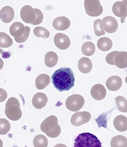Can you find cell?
Returning <instances> with one entry per match:
<instances>
[{"label": "cell", "mask_w": 127, "mask_h": 147, "mask_svg": "<svg viewBox=\"0 0 127 147\" xmlns=\"http://www.w3.org/2000/svg\"><path fill=\"white\" fill-rule=\"evenodd\" d=\"M52 80L55 88L61 92L69 91L75 85L74 74L69 67H62L56 70L52 76Z\"/></svg>", "instance_id": "6da1fadb"}, {"label": "cell", "mask_w": 127, "mask_h": 147, "mask_svg": "<svg viewBox=\"0 0 127 147\" xmlns=\"http://www.w3.org/2000/svg\"><path fill=\"white\" fill-rule=\"evenodd\" d=\"M5 113L6 116L11 121H18L22 116L19 100L15 97H11L6 103Z\"/></svg>", "instance_id": "7a4b0ae2"}, {"label": "cell", "mask_w": 127, "mask_h": 147, "mask_svg": "<svg viewBox=\"0 0 127 147\" xmlns=\"http://www.w3.org/2000/svg\"><path fill=\"white\" fill-rule=\"evenodd\" d=\"M74 147H102L97 137L90 133H83L77 137Z\"/></svg>", "instance_id": "3957f363"}, {"label": "cell", "mask_w": 127, "mask_h": 147, "mask_svg": "<svg viewBox=\"0 0 127 147\" xmlns=\"http://www.w3.org/2000/svg\"><path fill=\"white\" fill-rule=\"evenodd\" d=\"M84 6L86 13L91 17H98L103 12V7L99 0H86Z\"/></svg>", "instance_id": "277c9868"}, {"label": "cell", "mask_w": 127, "mask_h": 147, "mask_svg": "<svg viewBox=\"0 0 127 147\" xmlns=\"http://www.w3.org/2000/svg\"><path fill=\"white\" fill-rule=\"evenodd\" d=\"M84 99L82 95L73 94L68 97L66 101V106L68 109L73 112L78 111L84 104Z\"/></svg>", "instance_id": "5b68a950"}, {"label": "cell", "mask_w": 127, "mask_h": 147, "mask_svg": "<svg viewBox=\"0 0 127 147\" xmlns=\"http://www.w3.org/2000/svg\"><path fill=\"white\" fill-rule=\"evenodd\" d=\"M91 114L87 111L79 112L73 114L71 122L72 124L75 126H80L88 122L91 119Z\"/></svg>", "instance_id": "8992f818"}, {"label": "cell", "mask_w": 127, "mask_h": 147, "mask_svg": "<svg viewBox=\"0 0 127 147\" xmlns=\"http://www.w3.org/2000/svg\"><path fill=\"white\" fill-rule=\"evenodd\" d=\"M127 1H117L114 3L112 7V11L115 15L121 18L122 23H124L127 17Z\"/></svg>", "instance_id": "52a82bcc"}, {"label": "cell", "mask_w": 127, "mask_h": 147, "mask_svg": "<svg viewBox=\"0 0 127 147\" xmlns=\"http://www.w3.org/2000/svg\"><path fill=\"white\" fill-rule=\"evenodd\" d=\"M20 13L22 20L27 24H32L36 17L35 9L29 5L23 6L21 9Z\"/></svg>", "instance_id": "ba28073f"}, {"label": "cell", "mask_w": 127, "mask_h": 147, "mask_svg": "<svg viewBox=\"0 0 127 147\" xmlns=\"http://www.w3.org/2000/svg\"><path fill=\"white\" fill-rule=\"evenodd\" d=\"M58 125V119L55 115H51L46 118L41 123L40 129L47 134L56 128Z\"/></svg>", "instance_id": "9c48e42d"}, {"label": "cell", "mask_w": 127, "mask_h": 147, "mask_svg": "<svg viewBox=\"0 0 127 147\" xmlns=\"http://www.w3.org/2000/svg\"><path fill=\"white\" fill-rule=\"evenodd\" d=\"M101 25L103 30L110 34L114 33L118 29L117 21L111 16H107L104 18L101 22Z\"/></svg>", "instance_id": "30bf717a"}, {"label": "cell", "mask_w": 127, "mask_h": 147, "mask_svg": "<svg viewBox=\"0 0 127 147\" xmlns=\"http://www.w3.org/2000/svg\"><path fill=\"white\" fill-rule=\"evenodd\" d=\"M54 41L55 45L61 50L67 49L71 45V40L68 36L62 33H58L55 36Z\"/></svg>", "instance_id": "8fae6325"}, {"label": "cell", "mask_w": 127, "mask_h": 147, "mask_svg": "<svg viewBox=\"0 0 127 147\" xmlns=\"http://www.w3.org/2000/svg\"><path fill=\"white\" fill-rule=\"evenodd\" d=\"M90 94L95 100H102L106 95V90L103 85L97 84L92 87Z\"/></svg>", "instance_id": "7c38bea8"}, {"label": "cell", "mask_w": 127, "mask_h": 147, "mask_svg": "<svg viewBox=\"0 0 127 147\" xmlns=\"http://www.w3.org/2000/svg\"><path fill=\"white\" fill-rule=\"evenodd\" d=\"M71 26V21L66 17L56 18L53 22V28L58 30H64L69 28Z\"/></svg>", "instance_id": "4fadbf2b"}, {"label": "cell", "mask_w": 127, "mask_h": 147, "mask_svg": "<svg viewBox=\"0 0 127 147\" xmlns=\"http://www.w3.org/2000/svg\"><path fill=\"white\" fill-rule=\"evenodd\" d=\"M48 102V97L43 93L39 92L34 95L32 99V105L37 109L44 107Z\"/></svg>", "instance_id": "5bb4252c"}, {"label": "cell", "mask_w": 127, "mask_h": 147, "mask_svg": "<svg viewBox=\"0 0 127 147\" xmlns=\"http://www.w3.org/2000/svg\"><path fill=\"white\" fill-rule=\"evenodd\" d=\"M15 17V11L10 6H5L0 11V19L3 22L9 23L13 20Z\"/></svg>", "instance_id": "9a60e30c"}, {"label": "cell", "mask_w": 127, "mask_h": 147, "mask_svg": "<svg viewBox=\"0 0 127 147\" xmlns=\"http://www.w3.org/2000/svg\"><path fill=\"white\" fill-rule=\"evenodd\" d=\"M106 85L109 90L117 91L121 87L122 80L121 78L118 76H112L107 79Z\"/></svg>", "instance_id": "2e32d148"}, {"label": "cell", "mask_w": 127, "mask_h": 147, "mask_svg": "<svg viewBox=\"0 0 127 147\" xmlns=\"http://www.w3.org/2000/svg\"><path fill=\"white\" fill-rule=\"evenodd\" d=\"M78 68L82 74H88L92 69V63L88 57H82L78 62Z\"/></svg>", "instance_id": "e0dca14e"}, {"label": "cell", "mask_w": 127, "mask_h": 147, "mask_svg": "<svg viewBox=\"0 0 127 147\" xmlns=\"http://www.w3.org/2000/svg\"><path fill=\"white\" fill-rule=\"evenodd\" d=\"M25 26L21 22H15L10 26L9 32L15 38H19L24 34Z\"/></svg>", "instance_id": "ac0fdd59"}, {"label": "cell", "mask_w": 127, "mask_h": 147, "mask_svg": "<svg viewBox=\"0 0 127 147\" xmlns=\"http://www.w3.org/2000/svg\"><path fill=\"white\" fill-rule=\"evenodd\" d=\"M114 65L119 68H125L127 67V53L119 51L114 58Z\"/></svg>", "instance_id": "d6986e66"}, {"label": "cell", "mask_w": 127, "mask_h": 147, "mask_svg": "<svg viewBox=\"0 0 127 147\" xmlns=\"http://www.w3.org/2000/svg\"><path fill=\"white\" fill-rule=\"evenodd\" d=\"M115 128L120 132H125L127 130V118L123 115H119L115 117L113 121Z\"/></svg>", "instance_id": "ffe728a7"}, {"label": "cell", "mask_w": 127, "mask_h": 147, "mask_svg": "<svg viewBox=\"0 0 127 147\" xmlns=\"http://www.w3.org/2000/svg\"><path fill=\"white\" fill-rule=\"evenodd\" d=\"M50 83V77L46 74H41L36 78V87L39 90L45 88Z\"/></svg>", "instance_id": "44dd1931"}, {"label": "cell", "mask_w": 127, "mask_h": 147, "mask_svg": "<svg viewBox=\"0 0 127 147\" xmlns=\"http://www.w3.org/2000/svg\"><path fill=\"white\" fill-rule=\"evenodd\" d=\"M44 61L46 66L51 68L53 67L58 62V55L53 51H49L45 55Z\"/></svg>", "instance_id": "7402d4cb"}, {"label": "cell", "mask_w": 127, "mask_h": 147, "mask_svg": "<svg viewBox=\"0 0 127 147\" xmlns=\"http://www.w3.org/2000/svg\"><path fill=\"white\" fill-rule=\"evenodd\" d=\"M97 47L101 51H108L112 48L113 43L111 40L107 37L101 38L98 40Z\"/></svg>", "instance_id": "603a6c76"}, {"label": "cell", "mask_w": 127, "mask_h": 147, "mask_svg": "<svg viewBox=\"0 0 127 147\" xmlns=\"http://www.w3.org/2000/svg\"><path fill=\"white\" fill-rule=\"evenodd\" d=\"M111 147H127V139L125 136L122 135L113 137L110 143Z\"/></svg>", "instance_id": "cb8c5ba5"}, {"label": "cell", "mask_w": 127, "mask_h": 147, "mask_svg": "<svg viewBox=\"0 0 127 147\" xmlns=\"http://www.w3.org/2000/svg\"><path fill=\"white\" fill-rule=\"evenodd\" d=\"M82 51L84 55L88 57L94 55L95 51L94 44L91 42H86L82 47Z\"/></svg>", "instance_id": "d4e9b609"}, {"label": "cell", "mask_w": 127, "mask_h": 147, "mask_svg": "<svg viewBox=\"0 0 127 147\" xmlns=\"http://www.w3.org/2000/svg\"><path fill=\"white\" fill-rule=\"evenodd\" d=\"M13 43V40L8 34L5 32H0V47H11Z\"/></svg>", "instance_id": "484cf974"}, {"label": "cell", "mask_w": 127, "mask_h": 147, "mask_svg": "<svg viewBox=\"0 0 127 147\" xmlns=\"http://www.w3.org/2000/svg\"><path fill=\"white\" fill-rule=\"evenodd\" d=\"M33 143L34 147H47L48 145V140L43 135H38L35 137Z\"/></svg>", "instance_id": "4316f807"}, {"label": "cell", "mask_w": 127, "mask_h": 147, "mask_svg": "<svg viewBox=\"0 0 127 147\" xmlns=\"http://www.w3.org/2000/svg\"><path fill=\"white\" fill-rule=\"evenodd\" d=\"M117 109L119 111L126 113L127 112V101L122 96H117L115 98Z\"/></svg>", "instance_id": "83f0119b"}, {"label": "cell", "mask_w": 127, "mask_h": 147, "mask_svg": "<svg viewBox=\"0 0 127 147\" xmlns=\"http://www.w3.org/2000/svg\"><path fill=\"white\" fill-rule=\"evenodd\" d=\"M34 35L38 38H47L50 36V32L46 28L42 26H37L34 28Z\"/></svg>", "instance_id": "f1b7e54d"}, {"label": "cell", "mask_w": 127, "mask_h": 147, "mask_svg": "<svg viewBox=\"0 0 127 147\" xmlns=\"http://www.w3.org/2000/svg\"><path fill=\"white\" fill-rule=\"evenodd\" d=\"M11 129L9 122L5 118L0 119V135H4L7 134Z\"/></svg>", "instance_id": "f546056e"}, {"label": "cell", "mask_w": 127, "mask_h": 147, "mask_svg": "<svg viewBox=\"0 0 127 147\" xmlns=\"http://www.w3.org/2000/svg\"><path fill=\"white\" fill-rule=\"evenodd\" d=\"M101 19H98L94 22V33L97 36H102L105 34L104 30H103L101 25Z\"/></svg>", "instance_id": "4dcf8cb0"}, {"label": "cell", "mask_w": 127, "mask_h": 147, "mask_svg": "<svg viewBox=\"0 0 127 147\" xmlns=\"http://www.w3.org/2000/svg\"><path fill=\"white\" fill-rule=\"evenodd\" d=\"M30 28L29 26H25V32L23 36L19 38H15V42L17 43H23L27 40L29 34H30Z\"/></svg>", "instance_id": "1f68e13d"}, {"label": "cell", "mask_w": 127, "mask_h": 147, "mask_svg": "<svg viewBox=\"0 0 127 147\" xmlns=\"http://www.w3.org/2000/svg\"><path fill=\"white\" fill-rule=\"evenodd\" d=\"M36 17L35 21L32 23V25H39L42 22L43 20V15L42 12L38 9H35Z\"/></svg>", "instance_id": "d6a6232c"}, {"label": "cell", "mask_w": 127, "mask_h": 147, "mask_svg": "<svg viewBox=\"0 0 127 147\" xmlns=\"http://www.w3.org/2000/svg\"><path fill=\"white\" fill-rule=\"evenodd\" d=\"M61 132V129L60 126L58 125L56 128H55L52 131L46 134L50 138H55L58 137V136L60 135Z\"/></svg>", "instance_id": "836d02e7"}, {"label": "cell", "mask_w": 127, "mask_h": 147, "mask_svg": "<svg viewBox=\"0 0 127 147\" xmlns=\"http://www.w3.org/2000/svg\"><path fill=\"white\" fill-rule=\"evenodd\" d=\"M118 52V51H112L109 53L108 55H107L105 58V61L107 63L110 65H114V58Z\"/></svg>", "instance_id": "e575fe53"}, {"label": "cell", "mask_w": 127, "mask_h": 147, "mask_svg": "<svg viewBox=\"0 0 127 147\" xmlns=\"http://www.w3.org/2000/svg\"><path fill=\"white\" fill-rule=\"evenodd\" d=\"M8 97V93L5 89L0 88V103L4 102Z\"/></svg>", "instance_id": "d590c367"}, {"label": "cell", "mask_w": 127, "mask_h": 147, "mask_svg": "<svg viewBox=\"0 0 127 147\" xmlns=\"http://www.w3.org/2000/svg\"><path fill=\"white\" fill-rule=\"evenodd\" d=\"M4 66V61L2 60V59L0 57V70L2 69Z\"/></svg>", "instance_id": "8d00e7d4"}, {"label": "cell", "mask_w": 127, "mask_h": 147, "mask_svg": "<svg viewBox=\"0 0 127 147\" xmlns=\"http://www.w3.org/2000/svg\"><path fill=\"white\" fill-rule=\"evenodd\" d=\"M54 147H67V146L65 145H64V144H57L56 146H55Z\"/></svg>", "instance_id": "74e56055"}, {"label": "cell", "mask_w": 127, "mask_h": 147, "mask_svg": "<svg viewBox=\"0 0 127 147\" xmlns=\"http://www.w3.org/2000/svg\"><path fill=\"white\" fill-rule=\"evenodd\" d=\"M3 147V143L2 140L0 139V147Z\"/></svg>", "instance_id": "f35d334b"}, {"label": "cell", "mask_w": 127, "mask_h": 147, "mask_svg": "<svg viewBox=\"0 0 127 147\" xmlns=\"http://www.w3.org/2000/svg\"><path fill=\"white\" fill-rule=\"evenodd\" d=\"M3 52V50L1 49H0V54H1V53H2Z\"/></svg>", "instance_id": "ab89813d"}]
</instances>
